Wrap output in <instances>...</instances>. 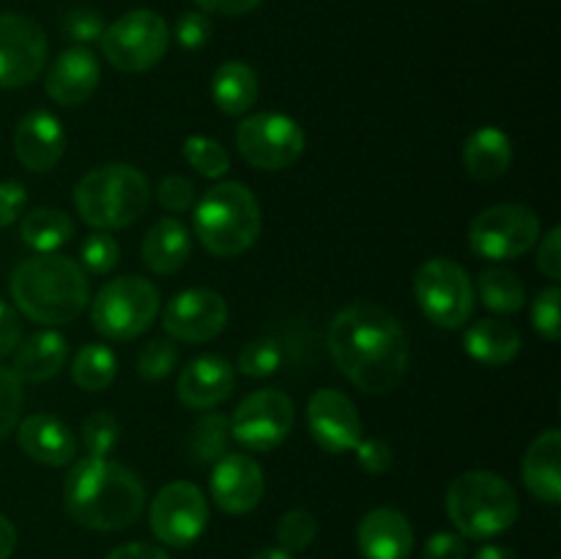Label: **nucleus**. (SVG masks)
I'll use <instances>...</instances> for the list:
<instances>
[{
    "label": "nucleus",
    "mask_w": 561,
    "mask_h": 559,
    "mask_svg": "<svg viewBox=\"0 0 561 559\" xmlns=\"http://www.w3.org/2000/svg\"><path fill=\"white\" fill-rule=\"evenodd\" d=\"M329 354L345 378L367 395L398 389L409 370V334L376 301H354L329 323Z\"/></svg>",
    "instance_id": "obj_1"
},
{
    "label": "nucleus",
    "mask_w": 561,
    "mask_h": 559,
    "mask_svg": "<svg viewBox=\"0 0 561 559\" xmlns=\"http://www.w3.org/2000/svg\"><path fill=\"white\" fill-rule=\"evenodd\" d=\"M64 504L80 526L118 532L140 521L146 510V486L126 466L85 455L66 475Z\"/></svg>",
    "instance_id": "obj_2"
},
{
    "label": "nucleus",
    "mask_w": 561,
    "mask_h": 559,
    "mask_svg": "<svg viewBox=\"0 0 561 559\" xmlns=\"http://www.w3.org/2000/svg\"><path fill=\"white\" fill-rule=\"evenodd\" d=\"M9 290L16 310L44 327H66L91 301V285L80 263L55 252L22 261L11 274Z\"/></svg>",
    "instance_id": "obj_3"
},
{
    "label": "nucleus",
    "mask_w": 561,
    "mask_h": 559,
    "mask_svg": "<svg viewBox=\"0 0 561 559\" xmlns=\"http://www.w3.org/2000/svg\"><path fill=\"white\" fill-rule=\"evenodd\" d=\"M151 184L135 164L110 162L77 181L75 208L82 223L96 230L129 228L146 214Z\"/></svg>",
    "instance_id": "obj_4"
},
{
    "label": "nucleus",
    "mask_w": 561,
    "mask_h": 559,
    "mask_svg": "<svg viewBox=\"0 0 561 559\" xmlns=\"http://www.w3.org/2000/svg\"><path fill=\"white\" fill-rule=\"evenodd\" d=\"M195 236L211 255L236 258L261 236V203L250 186L222 181L203 192L195 206Z\"/></svg>",
    "instance_id": "obj_5"
},
{
    "label": "nucleus",
    "mask_w": 561,
    "mask_h": 559,
    "mask_svg": "<svg viewBox=\"0 0 561 559\" xmlns=\"http://www.w3.org/2000/svg\"><path fill=\"white\" fill-rule=\"evenodd\" d=\"M447 515L463 537L488 540L518 521V493L496 471H466L447 488Z\"/></svg>",
    "instance_id": "obj_6"
},
{
    "label": "nucleus",
    "mask_w": 561,
    "mask_h": 559,
    "mask_svg": "<svg viewBox=\"0 0 561 559\" xmlns=\"http://www.w3.org/2000/svg\"><path fill=\"white\" fill-rule=\"evenodd\" d=\"M159 288L146 277H115L99 288L91 305V323L110 340H135L157 321Z\"/></svg>",
    "instance_id": "obj_7"
},
{
    "label": "nucleus",
    "mask_w": 561,
    "mask_h": 559,
    "mask_svg": "<svg viewBox=\"0 0 561 559\" xmlns=\"http://www.w3.org/2000/svg\"><path fill=\"white\" fill-rule=\"evenodd\" d=\"M414 296L427 321L442 329H460L474 316V283L449 258H431L416 269Z\"/></svg>",
    "instance_id": "obj_8"
},
{
    "label": "nucleus",
    "mask_w": 561,
    "mask_h": 559,
    "mask_svg": "<svg viewBox=\"0 0 561 559\" xmlns=\"http://www.w3.org/2000/svg\"><path fill=\"white\" fill-rule=\"evenodd\" d=\"M99 42L113 69L140 75L164 58L170 47V27L157 11L135 9L104 27Z\"/></svg>",
    "instance_id": "obj_9"
},
{
    "label": "nucleus",
    "mask_w": 561,
    "mask_h": 559,
    "mask_svg": "<svg viewBox=\"0 0 561 559\" xmlns=\"http://www.w3.org/2000/svg\"><path fill=\"white\" fill-rule=\"evenodd\" d=\"M540 217L520 203H496L477 214L469 228V247L485 261H513L540 241Z\"/></svg>",
    "instance_id": "obj_10"
},
{
    "label": "nucleus",
    "mask_w": 561,
    "mask_h": 559,
    "mask_svg": "<svg viewBox=\"0 0 561 559\" xmlns=\"http://www.w3.org/2000/svg\"><path fill=\"white\" fill-rule=\"evenodd\" d=\"M305 129L285 113H255L236 129V148L257 170H285L305 153Z\"/></svg>",
    "instance_id": "obj_11"
},
{
    "label": "nucleus",
    "mask_w": 561,
    "mask_h": 559,
    "mask_svg": "<svg viewBox=\"0 0 561 559\" xmlns=\"http://www.w3.org/2000/svg\"><path fill=\"white\" fill-rule=\"evenodd\" d=\"M151 532L157 540L173 548L192 546L206 532L208 524V499L195 482L175 480L159 488L148 510Z\"/></svg>",
    "instance_id": "obj_12"
},
{
    "label": "nucleus",
    "mask_w": 561,
    "mask_h": 559,
    "mask_svg": "<svg viewBox=\"0 0 561 559\" xmlns=\"http://www.w3.org/2000/svg\"><path fill=\"white\" fill-rule=\"evenodd\" d=\"M294 403L279 389H257L236 406L230 417V436L247 449L268 453L294 431Z\"/></svg>",
    "instance_id": "obj_13"
},
{
    "label": "nucleus",
    "mask_w": 561,
    "mask_h": 559,
    "mask_svg": "<svg viewBox=\"0 0 561 559\" xmlns=\"http://www.w3.org/2000/svg\"><path fill=\"white\" fill-rule=\"evenodd\" d=\"M47 33L25 14H0V88H25L47 66Z\"/></svg>",
    "instance_id": "obj_14"
},
{
    "label": "nucleus",
    "mask_w": 561,
    "mask_h": 559,
    "mask_svg": "<svg viewBox=\"0 0 561 559\" xmlns=\"http://www.w3.org/2000/svg\"><path fill=\"white\" fill-rule=\"evenodd\" d=\"M228 323V301L211 288H190L168 301L162 316L164 332L181 343H208Z\"/></svg>",
    "instance_id": "obj_15"
},
{
    "label": "nucleus",
    "mask_w": 561,
    "mask_h": 559,
    "mask_svg": "<svg viewBox=\"0 0 561 559\" xmlns=\"http://www.w3.org/2000/svg\"><path fill=\"white\" fill-rule=\"evenodd\" d=\"M307 427L327 453H351L362 438V417L354 400L340 389H318L307 403Z\"/></svg>",
    "instance_id": "obj_16"
},
{
    "label": "nucleus",
    "mask_w": 561,
    "mask_h": 559,
    "mask_svg": "<svg viewBox=\"0 0 561 559\" xmlns=\"http://www.w3.org/2000/svg\"><path fill=\"white\" fill-rule=\"evenodd\" d=\"M266 480L255 458L244 453H225L211 469V499L222 513L244 515L261 504Z\"/></svg>",
    "instance_id": "obj_17"
},
{
    "label": "nucleus",
    "mask_w": 561,
    "mask_h": 559,
    "mask_svg": "<svg viewBox=\"0 0 561 559\" xmlns=\"http://www.w3.org/2000/svg\"><path fill=\"white\" fill-rule=\"evenodd\" d=\"M66 151V132L58 115L49 110H31L14 129V153L31 173H49L58 168Z\"/></svg>",
    "instance_id": "obj_18"
},
{
    "label": "nucleus",
    "mask_w": 561,
    "mask_h": 559,
    "mask_svg": "<svg viewBox=\"0 0 561 559\" xmlns=\"http://www.w3.org/2000/svg\"><path fill=\"white\" fill-rule=\"evenodd\" d=\"M99 77H102V69H99L96 55L88 47L75 44L53 60L44 88L53 102L64 104V107H77L93 96V91L99 88Z\"/></svg>",
    "instance_id": "obj_19"
},
{
    "label": "nucleus",
    "mask_w": 561,
    "mask_h": 559,
    "mask_svg": "<svg viewBox=\"0 0 561 559\" xmlns=\"http://www.w3.org/2000/svg\"><path fill=\"white\" fill-rule=\"evenodd\" d=\"M236 389V370L217 354L195 356L179 376V398L190 409L208 411L228 400Z\"/></svg>",
    "instance_id": "obj_20"
},
{
    "label": "nucleus",
    "mask_w": 561,
    "mask_h": 559,
    "mask_svg": "<svg viewBox=\"0 0 561 559\" xmlns=\"http://www.w3.org/2000/svg\"><path fill=\"white\" fill-rule=\"evenodd\" d=\"M356 546L365 559H409L414 529L400 510L376 507L356 526Z\"/></svg>",
    "instance_id": "obj_21"
},
{
    "label": "nucleus",
    "mask_w": 561,
    "mask_h": 559,
    "mask_svg": "<svg viewBox=\"0 0 561 559\" xmlns=\"http://www.w3.org/2000/svg\"><path fill=\"white\" fill-rule=\"evenodd\" d=\"M22 453L44 466H66L77 458V436L64 420L53 414H31L16 425Z\"/></svg>",
    "instance_id": "obj_22"
},
{
    "label": "nucleus",
    "mask_w": 561,
    "mask_h": 559,
    "mask_svg": "<svg viewBox=\"0 0 561 559\" xmlns=\"http://www.w3.org/2000/svg\"><path fill=\"white\" fill-rule=\"evenodd\" d=\"M66 356H69V343L64 334L55 329H44V332L20 340L11 370L22 384H42L64 370Z\"/></svg>",
    "instance_id": "obj_23"
},
{
    "label": "nucleus",
    "mask_w": 561,
    "mask_h": 559,
    "mask_svg": "<svg viewBox=\"0 0 561 559\" xmlns=\"http://www.w3.org/2000/svg\"><path fill=\"white\" fill-rule=\"evenodd\" d=\"M524 482L546 504L561 502V431L540 433L524 455Z\"/></svg>",
    "instance_id": "obj_24"
},
{
    "label": "nucleus",
    "mask_w": 561,
    "mask_h": 559,
    "mask_svg": "<svg viewBox=\"0 0 561 559\" xmlns=\"http://www.w3.org/2000/svg\"><path fill=\"white\" fill-rule=\"evenodd\" d=\"M520 345H524V340H520L518 329L507 321H499V318L474 321L466 329L463 338L466 354L485 367L510 365L520 354Z\"/></svg>",
    "instance_id": "obj_25"
},
{
    "label": "nucleus",
    "mask_w": 561,
    "mask_h": 559,
    "mask_svg": "<svg viewBox=\"0 0 561 559\" xmlns=\"http://www.w3.org/2000/svg\"><path fill=\"white\" fill-rule=\"evenodd\" d=\"M192 255V236L181 219L162 217L142 239V263L153 274H175Z\"/></svg>",
    "instance_id": "obj_26"
},
{
    "label": "nucleus",
    "mask_w": 561,
    "mask_h": 559,
    "mask_svg": "<svg viewBox=\"0 0 561 559\" xmlns=\"http://www.w3.org/2000/svg\"><path fill=\"white\" fill-rule=\"evenodd\" d=\"M463 164L480 181H496L513 164V140L499 126H482L466 137Z\"/></svg>",
    "instance_id": "obj_27"
},
{
    "label": "nucleus",
    "mask_w": 561,
    "mask_h": 559,
    "mask_svg": "<svg viewBox=\"0 0 561 559\" xmlns=\"http://www.w3.org/2000/svg\"><path fill=\"white\" fill-rule=\"evenodd\" d=\"M257 75L244 60H228L214 71L211 96L225 115H244L257 102Z\"/></svg>",
    "instance_id": "obj_28"
},
{
    "label": "nucleus",
    "mask_w": 561,
    "mask_h": 559,
    "mask_svg": "<svg viewBox=\"0 0 561 559\" xmlns=\"http://www.w3.org/2000/svg\"><path fill=\"white\" fill-rule=\"evenodd\" d=\"M20 236L31 250L44 255V252L60 250V247L75 236V223H71L69 214L60 212V208L38 206L25 214V219H22L20 225Z\"/></svg>",
    "instance_id": "obj_29"
},
{
    "label": "nucleus",
    "mask_w": 561,
    "mask_h": 559,
    "mask_svg": "<svg viewBox=\"0 0 561 559\" xmlns=\"http://www.w3.org/2000/svg\"><path fill=\"white\" fill-rule=\"evenodd\" d=\"M482 305L496 316H513L526 305V288L510 269H485L477 280Z\"/></svg>",
    "instance_id": "obj_30"
},
{
    "label": "nucleus",
    "mask_w": 561,
    "mask_h": 559,
    "mask_svg": "<svg viewBox=\"0 0 561 559\" xmlns=\"http://www.w3.org/2000/svg\"><path fill=\"white\" fill-rule=\"evenodd\" d=\"M118 373V360H115L113 349L102 343H88L77 351L75 362H71V378L85 392H102L115 381Z\"/></svg>",
    "instance_id": "obj_31"
},
{
    "label": "nucleus",
    "mask_w": 561,
    "mask_h": 559,
    "mask_svg": "<svg viewBox=\"0 0 561 559\" xmlns=\"http://www.w3.org/2000/svg\"><path fill=\"white\" fill-rule=\"evenodd\" d=\"M230 444V420L219 411H203L190 431V455L203 466H214Z\"/></svg>",
    "instance_id": "obj_32"
},
{
    "label": "nucleus",
    "mask_w": 561,
    "mask_h": 559,
    "mask_svg": "<svg viewBox=\"0 0 561 559\" xmlns=\"http://www.w3.org/2000/svg\"><path fill=\"white\" fill-rule=\"evenodd\" d=\"M184 159L206 179H222L230 170V157L219 140L206 135H192L184 140Z\"/></svg>",
    "instance_id": "obj_33"
},
{
    "label": "nucleus",
    "mask_w": 561,
    "mask_h": 559,
    "mask_svg": "<svg viewBox=\"0 0 561 559\" xmlns=\"http://www.w3.org/2000/svg\"><path fill=\"white\" fill-rule=\"evenodd\" d=\"M80 438L82 447H85V453L91 455V458H110V453H113L121 442L118 420H115L110 411H96V414H91L82 422Z\"/></svg>",
    "instance_id": "obj_34"
},
{
    "label": "nucleus",
    "mask_w": 561,
    "mask_h": 559,
    "mask_svg": "<svg viewBox=\"0 0 561 559\" xmlns=\"http://www.w3.org/2000/svg\"><path fill=\"white\" fill-rule=\"evenodd\" d=\"M279 365H283V349L272 338L252 340L239 354V370L250 378L272 376L279 370Z\"/></svg>",
    "instance_id": "obj_35"
},
{
    "label": "nucleus",
    "mask_w": 561,
    "mask_h": 559,
    "mask_svg": "<svg viewBox=\"0 0 561 559\" xmlns=\"http://www.w3.org/2000/svg\"><path fill=\"white\" fill-rule=\"evenodd\" d=\"M179 365V349L170 340H148L137 356V373L146 381H162Z\"/></svg>",
    "instance_id": "obj_36"
},
{
    "label": "nucleus",
    "mask_w": 561,
    "mask_h": 559,
    "mask_svg": "<svg viewBox=\"0 0 561 559\" xmlns=\"http://www.w3.org/2000/svg\"><path fill=\"white\" fill-rule=\"evenodd\" d=\"M316 532L318 524L316 518H312V513H307V510H288V513L279 518L277 526L279 548L288 554L305 551V548L316 540Z\"/></svg>",
    "instance_id": "obj_37"
},
{
    "label": "nucleus",
    "mask_w": 561,
    "mask_h": 559,
    "mask_svg": "<svg viewBox=\"0 0 561 559\" xmlns=\"http://www.w3.org/2000/svg\"><path fill=\"white\" fill-rule=\"evenodd\" d=\"M118 258L121 247L107 230H96V233L88 236L80 247V261L91 274H110L118 266Z\"/></svg>",
    "instance_id": "obj_38"
},
{
    "label": "nucleus",
    "mask_w": 561,
    "mask_h": 559,
    "mask_svg": "<svg viewBox=\"0 0 561 559\" xmlns=\"http://www.w3.org/2000/svg\"><path fill=\"white\" fill-rule=\"evenodd\" d=\"M22 414V381L14 370L0 365V442L14 433Z\"/></svg>",
    "instance_id": "obj_39"
},
{
    "label": "nucleus",
    "mask_w": 561,
    "mask_h": 559,
    "mask_svg": "<svg viewBox=\"0 0 561 559\" xmlns=\"http://www.w3.org/2000/svg\"><path fill=\"white\" fill-rule=\"evenodd\" d=\"M559 305H561V290L559 285H548L531 301V327L537 334H542L546 340L557 343L561 334L559 323Z\"/></svg>",
    "instance_id": "obj_40"
},
{
    "label": "nucleus",
    "mask_w": 561,
    "mask_h": 559,
    "mask_svg": "<svg viewBox=\"0 0 561 559\" xmlns=\"http://www.w3.org/2000/svg\"><path fill=\"white\" fill-rule=\"evenodd\" d=\"M64 33L71 38V42L80 44V47H85V44H91V42H99L104 33L102 14L93 9H85V5L66 11Z\"/></svg>",
    "instance_id": "obj_41"
},
{
    "label": "nucleus",
    "mask_w": 561,
    "mask_h": 559,
    "mask_svg": "<svg viewBox=\"0 0 561 559\" xmlns=\"http://www.w3.org/2000/svg\"><path fill=\"white\" fill-rule=\"evenodd\" d=\"M157 201L162 203V208L173 214H184L195 206V184L184 175H168V179L159 181Z\"/></svg>",
    "instance_id": "obj_42"
},
{
    "label": "nucleus",
    "mask_w": 561,
    "mask_h": 559,
    "mask_svg": "<svg viewBox=\"0 0 561 559\" xmlns=\"http://www.w3.org/2000/svg\"><path fill=\"white\" fill-rule=\"evenodd\" d=\"M211 33L214 25L203 11H186V14H181L179 25H175V38L184 49H203Z\"/></svg>",
    "instance_id": "obj_43"
},
{
    "label": "nucleus",
    "mask_w": 561,
    "mask_h": 559,
    "mask_svg": "<svg viewBox=\"0 0 561 559\" xmlns=\"http://www.w3.org/2000/svg\"><path fill=\"white\" fill-rule=\"evenodd\" d=\"M354 453L367 475H383V471L392 469V447H389V442H383V438L362 436L359 444L354 447Z\"/></svg>",
    "instance_id": "obj_44"
},
{
    "label": "nucleus",
    "mask_w": 561,
    "mask_h": 559,
    "mask_svg": "<svg viewBox=\"0 0 561 559\" xmlns=\"http://www.w3.org/2000/svg\"><path fill=\"white\" fill-rule=\"evenodd\" d=\"M27 190L20 181H0V228H9L25 214Z\"/></svg>",
    "instance_id": "obj_45"
},
{
    "label": "nucleus",
    "mask_w": 561,
    "mask_h": 559,
    "mask_svg": "<svg viewBox=\"0 0 561 559\" xmlns=\"http://www.w3.org/2000/svg\"><path fill=\"white\" fill-rule=\"evenodd\" d=\"M469 557V548L466 540L455 532H436L431 540L425 543V551L422 559H466Z\"/></svg>",
    "instance_id": "obj_46"
},
{
    "label": "nucleus",
    "mask_w": 561,
    "mask_h": 559,
    "mask_svg": "<svg viewBox=\"0 0 561 559\" xmlns=\"http://www.w3.org/2000/svg\"><path fill=\"white\" fill-rule=\"evenodd\" d=\"M537 269L546 274L548 280H561V230L551 228L546 233V239L540 241V250H537Z\"/></svg>",
    "instance_id": "obj_47"
},
{
    "label": "nucleus",
    "mask_w": 561,
    "mask_h": 559,
    "mask_svg": "<svg viewBox=\"0 0 561 559\" xmlns=\"http://www.w3.org/2000/svg\"><path fill=\"white\" fill-rule=\"evenodd\" d=\"M22 340V321L20 312L9 305V301L0 299V360L9 354H14V349Z\"/></svg>",
    "instance_id": "obj_48"
},
{
    "label": "nucleus",
    "mask_w": 561,
    "mask_h": 559,
    "mask_svg": "<svg viewBox=\"0 0 561 559\" xmlns=\"http://www.w3.org/2000/svg\"><path fill=\"white\" fill-rule=\"evenodd\" d=\"M203 11L208 14H225V16H241L250 14L261 5V0H195Z\"/></svg>",
    "instance_id": "obj_49"
},
{
    "label": "nucleus",
    "mask_w": 561,
    "mask_h": 559,
    "mask_svg": "<svg viewBox=\"0 0 561 559\" xmlns=\"http://www.w3.org/2000/svg\"><path fill=\"white\" fill-rule=\"evenodd\" d=\"M107 559H170L168 551L159 546H148V543H126V546L113 548Z\"/></svg>",
    "instance_id": "obj_50"
},
{
    "label": "nucleus",
    "mask_w": 561,
    "mask_h": 559,
    "mask_svg": "<svg viewBox=\"0 0 561 559\" xmlns=\"http://www.w3.org/2000/svg\"><path fill=\"white\" fill-rule=\"evenodd\" d=\"M16 548V529L3 513H0V559H9Z\"/></svg>",
    "instance_id": "obj_51"
},
{
    "label": "nucleus",
    "mask_w": 561,
    "mask_h": 559,
    "mask_svg": "<svg viewBox=\"0 0 561 559\" xmlns=\"http://www.w3.org/2000/svg\"><path fill=\"white\" fill-rule=\"evenodd\" d=\"M474 559H520V557L507 546H485L477 551Z\"/></svg>",
    "instance_id": "obj_52"
},
{
    "label": "nucleus",
    "mask_w": 561,
    "mask_h": 559,
    "mask_svg": "<svg viewBox=\"0 0 561 559\" xmlns=\"http://www.w3.org/2000/svg\"><path fill=\"white\" fill-rule=\"evenodd\" d=\"M252 559H294V554L283 551V548H263V551L255 554Z\"/></svg>",
    "instance_id": "obj_53"
}]
</instances>
